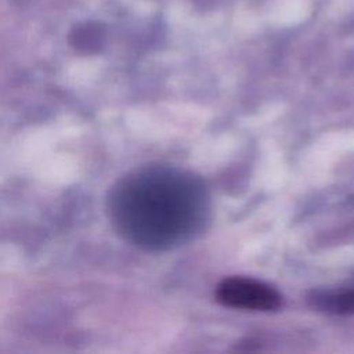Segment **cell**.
Here are the masks:
<instances>
[{"label": "cell", "instance_id": "cell-1", "mask_svg": "<svg viewBox=\"0 0 354 354\" xmlns=\"http://www.w3.org/2000/svg\"><path fill=\"white\" fill-rule=\"evenodd\" d=\"M210 195L201 177L170 165H147L112 187V224L129 243L165 252L198 236L210 217Z\"/></svg>", "mask_w": 354, "mask_h": 354}, {"label": "cell", "instance_id": "cell-2", "mask_svg": "<svg viewBox=\"0 0 354 354\" xmlns=\"http://www.w3.org/2000/svg\"><path fill=\"white\" fill-rule=\"evenodd\" d=\"M216 299L225 307L245 311H275L282 304L274 286L249 277L224 278L216 288Z\"/></svg>", "mask_w": 354, "mask_h": 354}, {"label": "cell", "instance_id": "cell-3", "mask_svg": "<svg viewBox=\"0 0 354 354\" xmlns=\"http://www.w3.org/2000/svg\"><path fill=\"white\" fill-rule=\"evenodd\" d=\"M308 304L318 311L336 315L354 314V286L346 289L313 290L307 297Z\"/></svg>", "mask_w": 354, "mask_h": 354}, {"label": "cell", "instance_id": "cell-4", "mask_svg": "<svg viewBox=\"0 0 354 354\" xmlns=\"http://www.w3.org/2000/svg\"><path fill=\"white\" fill-rule=\"evenodd\" d=\"M102 33L98 26L94 25H84L75 30L73 33V41L76 47L82 50H93L100 46Z\"/></svg>", "mask_w": 354, "mask_h": 354}]
</instances>
